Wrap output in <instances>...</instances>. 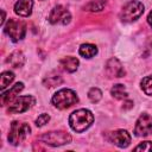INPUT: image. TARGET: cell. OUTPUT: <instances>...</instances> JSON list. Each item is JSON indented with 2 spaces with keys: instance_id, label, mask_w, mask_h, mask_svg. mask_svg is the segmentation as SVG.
Masks as SVG:
<instances>
[{
  "instance_id": "2",
  "label": "cell",
  "mask_w": 152,
  "mask_h": 152,
  "mask_svg": "<svg viewBox=\"0 0 152 152\" xmlns=\"http://www.w3.org/2000/svg\"><path fill=\"white\" fill-rule=\"evenodd\" d=\"M51 101L56 108L66 109L78 102V96L71 89H61L53 94Z\"/></svg>"
},
{
  "instance_id": "13",
  "label": "cell",
  "mask_w": 152,
  "mask_h": 152,
  "mask_svg": "<svg viewBox=\"0 0 152 152\" xmlns=\"http://www.w3.org/2000/svg\"><path fill=\"white\" fill-rule=\"evenodd\" d=\"M33 0H18L14 5L15 14L20 17H28L32 13Z\"/></svg>"
},
{
  "instance_id": "5",
  "label": "cell",
  "mask_w": 152,
  "mask_h": 152,
  "mask_svg": "<svg viewBox=\"0 0 152 152\" xmlns=\"http://www.w3.org/2000/svg\"><path fill=\"white\" fill-rule=\"evenodd\" d=\"M30 132H31V128L26 122L13 121L10 127L8 141L12 145H19L30 134Z\"/></svg>"
},
{
  "instance_id": "7",
  "label": "cell",
  "mask_w": 152,
  "mask_h": 152,
  "mask_svg": "<svg viewBox=\"0 0 152 152\" xmlns=\"http://www.w3.org/2000/svg\"><path fill=\"white\" fill-rule=\"evenodd\" d=\"M36 103V99L32 95H24V96H18L14 101L10 103V107L7 108L8 113H24L28 110L33 104Z\"/></svg>"
},
{
  "instance_id": "10",
  "label": "cell",
  "mask_w": 152,
  "mask_h": 152,
  "mask_svg": "<svg viewBox=\"0 0 152 152\" xmlns=\"http://www.w3.org/2000/svg\"><path fill=\"white\" fill-rule=\"evenodd\" d=\"M104 68H106V74L108 77H124L126 74L122 63L115 57L108 59Z\"/></svg>"
},
{
  "instance_id": "27",
  "label": "cell",
  "mask_w": 152,
  "mask_h": 152,
  "mask_svg": "<svg viewBox=\"0 0 152 152\" xmlns=\"http://www.w3.org/2000/svg\"><path fill=\"white\" fill-rule=\"evenodd\" d=\"M1 13H2V19H1V25H4V23H5V15H6V14H5V11H4V10L1 11Z\"/></svg>"
},
{
  "instance_id": "25",
  "label": "cell",
  "mask_w": 152,
  "mask_h": 152,
  "mask_svg": "<svg viewBox=\"0 0 152 152\" xmlns=\"http://www.w3.org/2000/svg\"><path fill=\"white\" fill-rule=\"evenodd\" d=\"M125 104H126V106L122 107L124 109H126V108H131V107H133V101H129V100H128V101L125 102Z\"/></svg>"
},
{
  "instance_id": "23",
  "label": "cell",
  "mask_w": 152,
  "mask_h": 152,
  "mask_svg": "<svg viewBox=\"0 0 152 152\" xmlns=\"http://www.w3.org/2000/svg\"><path fill=\"white\" fill-rule=\"evenodd\" d=\"M134 151H146L152 152V141H142L134 147Z\"/></svg>"
},
{
  "instance_id": "26",
  "label": "cell",
  "mask_w": 152,
  "mask_h": 152,
  "mask_svg": "<svg viewBox=\"0 0 152 152\" xmlns=\"http://www.w3.org/2000/svg\"><path fill=\"white\" fill-rule=\"evenodd\" d=\"M147 23L150 24V26L152 27V11L148 13V15H147Z\"/></svg>"
},
{
  "instance_id": "8",
  "label": "cell",
  "mask_w": 152,
  "mask_h": 152,
  "mask_svg": "<svg viewBox=\"0 0 152 152\" xmlns=\"http://www.w3.org/2000/svg\"><path fill=\"white\" fill-rule=\"evenodd\" d=\"M71 20V14L70 12L62 5H57L55 6L49 15V21L51 24H62V25H66L69 24Z\"/></svg>"
},
{
  "instance_id": "1",
  "label": "cell",
  "mask_w": 152,
  "mask_h": 152,
  "mask_svg": "<svg viewBox=\"0 0 152 152\" xmlns=\"http://www.w3.org/2000/svg\"><path fill=\"white\" fill-rule=\"evenodd\" d=\"M94 122V115L89 109L81 108L72 112L69 116V125L72 131L81 133L88 129Z\"/></svg>"
},
{
  "instance_id": "12",
  "label": "cell",
  "mask_w": 152,
  "mask_h": 152,
  "mask_svg": "<svg viewBox=\"0 0 152 152\" xmlns=\"http://www.w3.org/2000/svg\"><path fill=\"white\" fill-rule=\"evenodd\" d=\"M24 89V84L21 82H18L15 83L11 89H8L7 91H2V95H1V104L2 106H6V104H10L12 101H14L19 93Z\"/></svg>"
},
{
  "instance_id": "19",
  "label": "cell",
  "mask_w": 152,
  "mask_h": 152,
  "mask_svg": "<svg viewBox=\"0 0 152 152\" xmlns=\"http://www.w3.org/2000/svg\"><path fill=\"white\" fill-rule=\"evenodd\" d=\"M104 6H106V0H90L84 6V10L89 12H100L104 8Z\"/></svg>"
},
{
  "instance_id": "24",
  "label": "cell",
  "mask_w": 152,
  "mask_h": 152,
  "mask_svg": "<svg viewBox=\"0 0 152 152\" xmlns=\"http://www.w3.org/2000/svg\"><path fill=\"white\" fill-rule=\"evenodd\" d=\"M49 120H50V115L46 113H43L36 119V125H37V127H43L44 125H46L49 122Z\"/></svg>"
},
{
  "instance_id": "9",
  "label": "cell",
  "mask_w": 152,
  "mask_h": 152,
  "mask_svg": "<svg viewBox=\"0 0 152 152\" xmlns=\"http://www.w3.org/2000/svg\"><path fill=\"white\" fill-rule=\"evenodd\" d=\"M152 132V116L144 113L141 114L134 127V134L137 137H147Z\"/></svg>"
},
{
  "instance_id": "15",
  "label": "cell",
  "mask_w": 152,
  "mask_h": 152,
  "mask_svg": "<svg viewBox=\"0 0 152 152\" xmlns=\"http://www.w3.org/2000/svg\"><path fill=\"white\" fill-rule=\"evenodd\" d=\"M78 64H80V62H78V59H77L76 57L68 56V57H64V58L61 59V66H62L65 71H68V72H74V71H76L77 68H78Z\"/></svg>"
},
{
  "instance_id": "22",
  "label": "cell",
  "mask_w": 152,
  "mask_h": 152,
  "mask_svg": "<svg viewBox=\"0 0 152 152\" xmlns=\"http://www.w3.org/2000/svg\"><path fill=\"white\" fill-rule=\"evenodd\" d=\"M63 82V80L59 77V76H48L45 80H44V84L45 87H55V86H58Z\"/></svg>"
},
{
  "instance_id": "11",
  "label": "cell",
  "mask_w": 152,
  "mask_h": 152,
  "mask_svg": "<svg viewBox=\"0 0 152 152\" xmlns=\"http://www.w3.org/2000/svg\"><path fill=\"white\" fill-rule=\"evenodd\" d=\"M109 140H110V142H113L118 147L124 148V147H127L129 145V142H131V135L125 129H116V131H114V132L110 133Z\"/></svg>"
},
{
  "instance_id": "3",
  "label": "cell",
  "mask_w": 152,
  "mask_h": 152,
  "mask_svg": "<svg viewBox=\"0 0 152 152\" xmlns=\"http://www.w3.org/2000/svg\"><path fill=\"white\" fill-rule=\"evenodd\" d=\"M38 140L46 145L57 147V146H62V145L71 142V135L64 131H51V132L42 134L38 138Z\"/></svg>"
},
{
  "instance_id": "18",
  "label": "cell",
  "mask_w": 152,
  "mask_h": 152,
  "mask_svg": "<svg viewBox=\"0 0 152 152\" xmlns=\"http://www.w3.org/2000/svg\"><path fill=\"white\" fill-rule=\"evenodd\" d=\"M14 74L12 71H4L0 75V89L1 91H5V89L13 82Z\"/></svg>"
},
{
  "instance_id": "21",
  "label": "cell",
  "mask_w": 152,
  "mask_h": 152,
  "mask_svg": "<svg viewBox=\"0 0 152 152\" xmlns=\"http://www.w3.org/2000/svg\"><path fill=\"white\" fill-rule=\"evenodd\" d=\"M101 97H102V91H101L99 88H96V87L90 88V90L88 91V99H89L93 103L99 102V101L101 100Z\"/></svg>"
},
{
  "instance_id": "17",
  "label": "cell",
  "mask_w": 152,
  "mask_h": 152,
  "mask_svg": "<svg viewBox=\"0 0 152 152\" xmlns=\"http://www.w3.org/2000/svg\"><path fill=\"white\" fill-rule=\"evenodd\" d=\"M78 52L84 58H91L97 53V48L94 44H82Z\"/></svg>"
},
{
  "instance_id": "4",
  "label": "cell",
  "mask_w": 152,
  "mask_h": 152,
  "mask_svg": "<svg viewBox=\"0 0 152 152\" xmlns=\"http://www.w3.org/2000/svg\"><path fill=\"white\" fill-rule=\"evenodd\" d=\"M144 8L145 7H144L142 2L132 0L122 7V10L120 12V19L125 23H132V21L137 20L144 13Z\"/></svg>"
},
{
  "instance_id": "6",
  "label": "cell",
  "mask_w": 152,
  "mask_h": 152,
  "mask_svg": "<svg viewBox=\"0 0 152 152\" xmlns=\"http://www.w3.org/2000/svg\"><path fill=\"white\" fill-rule=\"evenodd\" d=\"M5 33L12 39V42H19L25 37L26 25L21 20L10 19L5 25Z\"/></svg>"
},
{
  "instance_id": "20",
  "label": "cell",
  "mask_w": 152,
  "mask_h": 152,
  "mask_svg": "<svg viewBox=\"0 0 152 152\" xmlns=\"http://www.w3.org/2000/svg\"><path fill=\"white\" fill-rule=\"evenodd\" d=\"M140 87H141L142 91H144L146 95L152 96V74L145 76V77L141 80Z\"/></svg>"
},
{
  "instance_id": "14",
  "label": "cell",
  "mask_w": 152,
  "mask_h": 152,
  "mask_svg": "<svg viewBox=\"0 0 152 152\" xmlns=\"http://www.w3.org/2000/svg\"><path fill=\"white\" fill-rule=\"evenodd\" d=\"M6 62H7L10 65H12L13 68H20V66H23L24 63H25V56H24V53H23L21 51L15 50V51H13V52L8 56V58L6 59Z\"/></svg>"
},
{
  "instance_id": "16",
  "label": "cell",
  "mask_w": 152,
  "mask_h": 152,
  "mask_svg": "<svg viewBox=\"0 0 152 152\" xmlns=\"http://www.w3.org/2000/svg\"><path fill=\"white\" fill-rule=\"evenodd\" d=\"M110 94H112L113 97H115L118 100H125V99L128 97V93H127L125 86L121 84V83L114 84L112 87V89H110Z\"/></svg>"
}]
</instances>
